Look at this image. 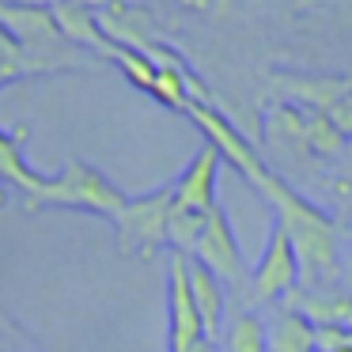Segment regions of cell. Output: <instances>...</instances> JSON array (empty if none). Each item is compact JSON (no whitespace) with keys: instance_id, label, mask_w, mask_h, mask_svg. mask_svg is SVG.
<instances>
[{"instance_id":"obj_19","label":"cell","mask_w":352,"mask_h":352,"mask_svg":"<svg viewBox=\"0 0 352 352\" xmlns=\"http://www.w3.org/2000/svg\"><path fill=\"white\" fill-rule=\"evenodd\" d=\"M0 76L8 80V84H19V80L38 76V72H34V65L27 61V54L19 50V42L12 38L4 27H0Z\"/></svg>"},{"instance_id":"obj_21","label":"cell","mask_w":352,"mask_h":352,"mask_svg":"<svg viewBox=\"0 0 352 352\" xmlns=\"http://www.w3.org/2000/svg\"><path fill=\"white\" fill-rule=\"evenodd\" d=\"M170 4H178L186 12H201V16H223V12H231L235 0H170Z\"/></svg>"},{"instance_id":"obj_3","label":"cell","mask_w":352,"mask_h":352,"mask_svg":"<svg viewBox=\"0 0 352 352\" xmlns=\"http://www.w3.org/2000/svg\"><path fill=\"white\" fill-rule=\"evenodd\" d=\"M0 27L19 42V50L27 54V61L34 65L38 76H50V72H80L87 65L84 50L65 42V34L57 31L54 12H50L46 0H34V4H0Z\"/></svg>"},{"instance_id":"obj_23","label":"cell","mask_w":352,"mask_h":352,"mask_svg":"<svg viewBox=\"0 0 352 352\" xmlns=\"http://www.w3.org/2000/svg\"><path fill=\"white\" fill-rule=\"evenodd\" d=\"M341 16H344V23L352 27V0H341Z\"/></svg>"},{"instance_id":"obj_15","label":"cell","mask_w":352,"mask_h":352,"mask_svg":"<svg viewBox=\"0 0 352 352\" xmlns=\"http://www.w3.org/2000/svg\"><path fill=\"white\" fill-rule=\"evenodd\" d=\"M216 341H220V352H265V322L254 311H239Z\"/></svg>"},{"instance_id":"obj_22","label":"cell","mask_w":352,"mask_h":352,"mask_svg":"<svg viewBox=\"0 0 352 352\" xmlns=\"http://www.w3.org/2000/svg\"><path fill=\"white\" fill-rule=\"evenodd\" d=\"M190 352H220V349H216V341H208V337H201V341L193 344Z\"/></svg>"},{"instance_id":"obj_2","label":"cell","mask_w":352,"mask_h":352,"mask_svg":"<svg viewBox=\"0 0 352 352\" xmlns=\"http://www.w3.org/2000/svg\"><path fill=\"white\" fill-rule=\"evenodd\" d=\"M129 193L118 190L99 167L84 160H69L57 175H42L38 190L23 197L27 212H46V208H69V212H91V216H110L125 205Z\"/></svg>"},{"instance_id":"obj_25","label":"cell","mask_w":352,"mask_h":352,"mask_svg":"<svg viewBox=\"0 0 352 352\" xmlns=\"http://www.w3.org/2000/svg\"><path fill=\"white\" fill-rule=\"evenodd\" d=\"M0 4H34V0H0Z\"/></svg>"},{"instance_id":"obj_11","label":"cell","mask_w":352,"mask_h":352,"mask_svg":"<svg viewBox=\"0 0 352 352\" xmlns=\"http://www.w3.org/2000/svg\"><path fill=\"white\" fill-rule=\"evenodd\" d=\"M288 307H296L299 314H307L314 329H349L352 333V296H344V292L296 288L288 296Z\"/></svg>"},{"instance_id":"obj_9","label":"cell","mask_w":352,"mask_h":352,"mask_svg":"<svg viewBox=\"0 0 352 352\" xmlns=\"http://www.w3.org/2000/svg\"><path fill=\"white\" fill-rule=\"evenodd\" d=\"M50 12H54V23L57 31L65 34V42H72L76 50H84V54H95L107 61L110 57V42L107 34H102L99 27V12L91 8V4H84V0H46Z\"/></svg>"},{"instance_id":"obj_17","label":"cell","mask_w":352,"mask_h":352,"mask_svg":"<svg viewBox=\"0 0 352 352\" xmlns=\"http://www.w3.org/2000/svg\"><path fill=\"white\" fill-rule=\"evenodd\" d=\"M212 212V208H208ZM208 212H186V208H170V223H167V246L170 254H182V258H193L197 250V239L205 231Z\"/></svg>"},{"instance_id":"obj_7","label":"cell","mask_w":352,"mask_h":352,"mask_svg":"<svg viewBox=\"0 0 352 352\" xmlns=\"http://www.w3.org/2000/svg\"><path fill=\"white\" fill-rule=\"evenodd\" d=\"M186 114H190V122L205 133V144H212L216 152H220V160H228L250 186L269 170V163L258 155V148H254L250 140H246L243 133H239L235 125H231L228 118L212 107V102H190V107H186Z\"/></svg>"},{"instance_id":"obj_10","label":"cell","mask_w":352,"mask_h":352,"mask_svg":"<svg viewBox=\"0 0 352 352\" xmlns=\"http://www.w3.org/2000/svg\"><path fill=\"white\" fill-rule=\"evenodd\" d=\"M273 87L284 102L326 114L337 99L352 87V76H307V72H273Z\"/></svg>"},{"instance_id":"obj_24","label":"cell","mask_w":352,"mask_h":352,"mask_svg":"<svg viewBox=\"0 0 352 352\" xmlns=\"http://www.w3.org/2000/svg\"><path fill=\"white\" fill-rule=\"evenodd\" d=\"M329 352H352V341H344V344H337V349H329Z\"/></svg>"},{"instance_id":"obj_6","label":"cell","mask_w":352,"mask_h":352,"mask_svg":"<svg viewBox=\"0 0 352 352\" xmlns=\"http://www.w3.org/2000/svg\"><path fill=\"white\" fill-rule=\"evenodd\" d=\"M190 261L205 265L208 273L223 284V288H228V284H231V288H246L250 273H246L243 246H239V235H235V228H231V216L223 212V205H216L212 212H208L205 231H201L197 250H193Z\"/></svg>"},{"instance_id":"obj_4","label":"cell","mask_w":352,"mask_h":352,"mask_svg":"<svg viewBox=\"0 0 352 352\" xmlns=\"http://www.w3.org/2000/svg\"><path fill=\"white\" fill-rule=\"evenodd\" d=\"M170 208H175V193L170 186H160L152 193L140 197H125V205L110 216L118 235V250L125 258H155L167 246V223H170Z\"/></svg>"},{"instance_id":"obj_16","label":"cell","mask_w":352,"mask_h":352,"mask_svg":"<svg viewBox=\"0 0 352 352\" xmlns=\"http://www.w3.org/2000/svg\"><path fill=\"white\" fill-rule=\"evenodd\" d=\"M344 148H349V140L333 129V122L326 114L303 110V152L318 155V160H337Z\"/></svg>"},{"instance_id":"obj_8","label":"cell","mask_w":352,"mask_h":352,"mask_svg":"<svg viewBox=\"0 0 352 352\" xmlns=\"http://www.w3.org/2000/svg\"><path fill=\"white\" fill-rule=\"evenodd\" d=\"M220 152L212 144H201L197 155L186 163V170L170 182V193H175V208H186V212H208L216 208V182H220Z\"/></svg>"},{"instance_id":"obj_14","label":"cell","mask_w":352,"mask_h":352,"mask_svg":"<svg viewBox=\"0 0 352 352\" xmlns=\"http://www.w3.org/2000/svg\"><path fill=\"white\" fill-rule=\"evenodd\" d=\"M23 144H27V125H19V129H4L0 125V182L23 190V197H27V193L38 190L42 175L31 170V163L23 155Z\"/></svg>"},{"instance_id":"obj_18","label":"cell","mask_w":352,"mask_h":352,"mask_svg":"<svg viewBox=\"0 0 352 352\" xmlns=\"http://www.w3.org/2000/svg\"><path fill=\"white\" fill-rule=\"evenodd\" d=\"M107 61H110V65H118V69L125 72V80H129L133 87H140V91L152 95V87H155V65L148 61L144 54H137V50H122V46H114V50H110Z\"/></svg>"},{"instance_id":"obj_5","label":"cell","mask_w":352,"mask_h":352,"mask_svg":"<svg viewBox=\"0 0 352 352\" xmlns=\"http://www.w3.org/2000/svg\"><path fill=\"white\" fill-rule=\"evenodd\" d=\"M299 280H303V273H299L296 246H292L288 231H284L280 223H273L265 250H261L250 280H246L250 303H280V299H288L292 292L299 288Z\"/></svg>"},{"instance_id":"obj_26","label":"cell","mask_w":352,"mask_h":352,"mask_svg":"<svg viewBox=\"0 0 352 352\" xmlns=\"http://www.w3.org/2000/svg\"><path fill=\"white\" fill-rule=\"evenodd\" d=\"M4 87H8V80H4V76H0V91H4Z\"/></svg>"},{"instance_id":"obj_20","label":"cell","mask_w":352,"mask_h":352,"mask_svg":"<svg viewBox=\"0 0 352 352\" xmlns=\"http://www.w3.org/2000/svg\"><path fill=\"white\" fill-rule=\"evenodd\" d=\"M326 118H329V122H333V129L341 133L344 140L352 137V87H349V91H344L341 99L333 102V107L326 110Z\"/></svg>"},{"instance_id":"obj_1","label":"cell","mask_w":352,"mask_h":352,"mask_svg":"<svg viewBox=\"0 0 352 352\" xmlns=\"http://www.w3.org/2000/svg\"><path fill=\"white\" fill-rule=\"evenodd\" d=\"M254 190L265 197V205L273 208L276 220L284 231H288L292 246H296L299 258V288H329L341 273V261H337V228L326 212H322L314 201H307L299 190H292L273 167L254 182Z\"/></svg>"},{"instance_id":"obj_13","label":"cell","mask_w":352,"mask_h":352,"mask_svg":"<svg viewBox=\"0 0 352 352\" xmlns=\"http://www.w3.org/2000/svg\"><path fill=\"white\" fill-rule=\"evenodd\" d=\"M190 292H193V307L201 314V326H205V337L216 341L223 329V318H228V288L205 265L190 261Z\"/></svg>"},{"instance_id":"obj_12","label":"cell","mask_w":352,"mask_h":352,"mask_svg":"<svg viewBox=\"0 0 352 352\" xmlns=\"http://www.w3.org/2000/svg\"><path fill=\"white\" fill-rule=\"evenodd\" d=\"M318 329L296 307H276V314L265 322V352H314Z\"/></svg>"}]
</instances>
